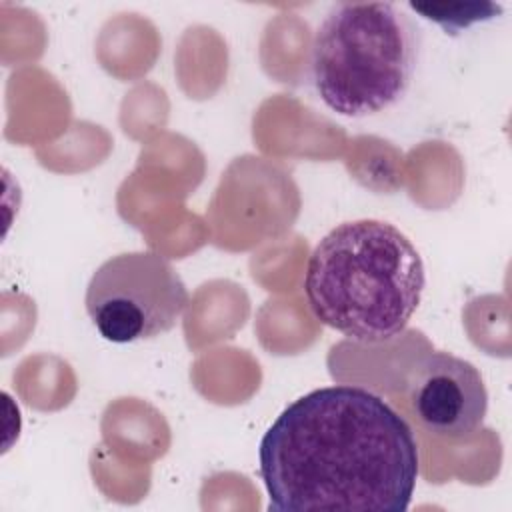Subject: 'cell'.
Returning <instances> with one entry per match:
<instances>
[{"label":"cell","instance_id":"6da1fadb","mask_svg":"<svg viewBox=\"0 0 512 512\" xmlns=\"http://www.w3.org/2000/svg\"><path fill=\"white\" fill-rule=\"evenodd\" d=\"M274 512H404L418 480V442L384 398L350 384L288 404L258 450Z\"/></svg>","mask_w":512,"mask_h":512},{"label":"cell","instance_id":"7a4b0ae2","mask_svg":"<svg viewBox=\"0 0 512 512\" xmlns=\"http://www.w3.org/2000/svg\"><path fill=\"white\" fill-rule=\"evenodd\" d=\"M424 282V262L410 238L364 218L332 228L314 246L304 294L322 324L358 342H384L406 328Z\"/></svg>","mask_w":512,"mask_h":512},{"label":"cell","instance_id":"3957f363","mask_svg":"<svg viewBox=\"0 0 512 512\" xmlns=\"http://www.w3.org/2000/svg\"><path fill=\"white\" fill-rule=\"evenodd\" d=\"M418 52L420 30L396 4L340 2L314 34L312 82L330 110L370 116L408 92Z\"/></svg>","mask_w":512,"mask_h":512},{"label":"cell","instance_id":"277c9868","mask_svg":"<svg viewBox=\"0 0 512 512\" xmlns=\"http://www.w3.org/2000/svg\"><path fill=\"white\" fill-rule=\"evenodd\" d=\"M190 302L186 284L160 254L124 252L102 262L86 286V312L102 338L128 344L172 330Z\"/></svg>","mask_w":512,"mask_h":512},{"label":"cell","instance_id":"5b68a950","mask_svg":"<svg viewBox=\"0 0 512 512\" xmlns=\"http://www.w3.org/2000/svg\"><path fill=\"white\" fill-rule=\"evenodd\" d=\"M408 402L418 424L434 436L474 434L488 410L480 370L450 352H430L408 374Z\"/></svg>","mask_w":512,"mask_h":512},{"label":"cell","instance_id":"8992f818","mask_svg":"<svg viewBox=\"0 0 512 512\" xmlns=\"http://www.w3.org/2000/svg\"><path fill=\"white\" fill-rule=\"evenodd\" d=\"M410 8L416 10L418 14H422L424 18L440 24L444 30L454 32V30H462L468 28L470 24L482 22V20H490L494 18L502 8L490 2H458V4H446V2H410Z\"/></svg>","mask_w":512,"mask_h":512}]
</instances>
